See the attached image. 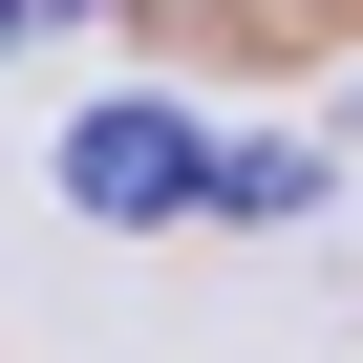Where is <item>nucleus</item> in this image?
Wrapping results in <instances>:
<instances>
[{"instance_id":"1","label":"nucleus","mask_w":363,"mask_h":363,"mask_svg":"<svg viewBox=\"0 0 363 363\" xmlns=\"http://www.w3.org/2000/svg\"><path fill=\"white\" fill-rule=\"evenodd\" d=\"M214 171H235V150H214L193 107H150V86H107V107L65 128V193H86L107 235H171V214H214Z\"/></svg>"},{"instance_id":"2","label":"nucleus","mask_w":363,"mask_h":363,"mask_svg":"<svg viewBox=\"0 0 363 363\" xmlns=\"http://www.w3.org/2000/svg\"><path fill=\"white\" fill-rule=\"evenodd\" d=\"M22 43H43V0H0V65H22Z\"/></svg>"}]
</instances>
